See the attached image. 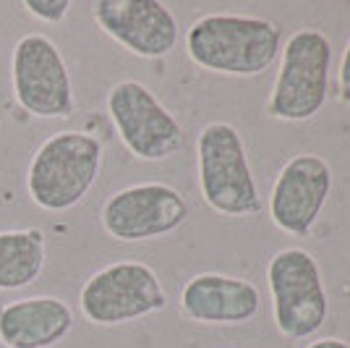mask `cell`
<instances>
[{
    "instance_id": "obj_1",
    "label": "cell",
    "mask_w": 350,
    "mask_h": 348,
    "mask_svg": "<svg viewBox=\"0 0 350 348\" xmlns=\"http://www.w3.org/2000/svg\"><path fill=\"white\" fill-rule=\"evenodd\" d=\"M103 142L89 131H58L34 149L27 194L44 212H66L87 197L103 171Z\"/></svg>"
},
{
    "instance_id": "obj_2",
    "label": "cell",
    "mask_w": 350,
    "mask_h": 348,
    "mask_svg": "<svg viewBox=\"0 0 350 348\" xmlns=\"http://www.w3.org/2000/svg\"><path fill=\"white\" fill-rule=\"evenodd\" d=\"M186 50L189 58L204 71L256 76L278 58L280 29L267 18L209 14L191 24Z\"/></svg>"
},
{
    "instance_id": "obj_3",
    "label": "cell",
    "mask_w": 350,
    "mask_h": 348,
    "mask_svg": "<svg viewBox=\"0 0 350 348\" xmlns=\"http://www.w3.org/2000/svg\"><path fill=\"white\" fill-rule=\"evenodd\" d=\"M199 189L204 202L225 218H251L262 212L259 189L251 173L246 147L230 123H209L196 139Z\"/></svg>"
},
{
    "instance_id": "obj_4",
    "label": "cell",
    "mask_w": 350,
    "mask_h": 348,
    "mask_svg": "<svg viewBox=\"0 0 350 348\" xmlns=\"http://www.w3.org/2000/svg\"><path fill=\"white\" fill-rule=\"evenodd\" d=\"M332 45L317 29L291 34L282 50V63L275 89L267 102V113L278 121H308L327 102Z\"/></svg>"
},
{
    "instance_id": "obj_5",
    "label": "cell",
    "mask_w": 350,
    "mask_h": 348,
    "mask_svg": "<svg viewBox=\"0 0 350 348\" xmlns=\"http://www.w3.org/2000/svg\"><path fill=\"white\" fill-rule=\"evenodd\" d=\"M167 306V293L157 273L144 262H113L81 286L79 309L92 325H126Z\"/></svg>"
},
{
    "instance_id": "obj_6",
    "label": "cell",
    "mask_w": 350,
    "mask_h": 348,
    "mask_svg": "<svg viewBox=\"0 0 350 348\" xmlns=\"http://www.w3.org/2000/svg\"><path fill=\"white\" fill-rule=\"evenodd\" d=\"M11 87L16 102L34 118H71L76 110L68 63L58 45L40 32L16 40Z\"/></svg>"
},
{
    "instance_id": "obj_7",
    "label": "cell",
    "mask_w": 350,
    "mask_h": 348,
    "mask_svg": "<svg viewBox=\"0 0 350 348\" xmlns=\"http://www.w3.org/2000/svg\"><path fill=\"white\" fill-rule=\"evenodd\" d=\"M105 105L120 142L133 158L160 162L183 145V129L178 118L142 82L123 79L113 84Z\"/></svg>"
},
{
    "instance_id": "obj_8",
    "label": "cell",
    "mask_w": 350,
    "mask_h": 348,
    "mask_svg": "<svg viewBox=\"0 0 350 348\" xmlns=\"http://www.w3.org/2000/svg\"><path fill=\"white\" fill-rule=\"evenodd\" d=\"M267 280L280 333L293 340L319 333L327 319V293L317 260L304 249H282L269 262Z\"/></svg>"
},
{
    "instance_id": "obj_9",
    "label": "cell",
    "mask_w": 350,
    "mask_h": 348,
    "mask_svg": "<svg viewBox=\"0 0 350 348\" xmlns=\"http://www.w3.org/2000/svg\"><path fill=\"white\" fill-rule=\"evenodd\" d=\"M189 218L183 194L167 184H133L116 191L103 204V228L123 244H142L178 231Z\"/></svg>"
},
{
    "instance_id": "obj_10",
    "label": "cell",
    "mask_w": 350,
    "mask_h": 348,
    "mask_svg": "<svg viewBox=\"0 0 350 348\" xmlns=\"http://www.w3.org/2000/svg\"><path fill=\"white\" fill-rule=\"evenodd\" d=\"M92 18L139 58H165L178 45V18L160 0H97Z\"/></svg>"
},
{
    "instance_id": "obj_11",
    "label": "cell",
    "mask_w": 350,
    "mask_h": 348,
    "mask_svg": "<svg viewBox=\"0 0 350 348\" xmlns=\"http://www.w3.org/2000/svg\"><path fill=\"white\" fill-rule=\"evenodd\" d=\"M332 189V171L319 155H295L291 158L269 197V215L280 231L304 238L319 220Z\"/></svg>"
},
{
    "instance_id": "obj_12",
    "label": "cell",
    "mask_w": 350,
    "mask_h": 348,
    "mask_svg": "<svg viewBox=\"0 0 350 348\" xmlns=\"http://www.w3.org/2000/svg\"><path fill=\"white\" fill-rule=\"evenodd\" d=\"M262 296L243 277L202 273L180 290V309L193 322L204 325H243L259 314Z\"/></svg>"
},
{
    "instance_id": "obj_13",
    "label": "cell",
    "mask_w": 350,
    "mask_h": 348,
    "mask_svg": "<svg viewBox=\"0 0 350 348\" xmlns=\"http://www.w3.org/2000/svg\"><path fill=\"white\" fill-rule=\"evenodd\" d=\"M73 330V309L58 296H27L0 306V346L53 348Z\"/></svg>"
},
{
    "instance_id": "obj_14",
    "label": "cell",
    "mask_w": 350,
    "mask_h": 348,
    "mask_svg": "<svg viewBox=\"0 0 350 348\" xmlns=\"http://www.w3.org/2000/svg\"><path fill=\"white\" fill-rule=\"evenodd\" d=\"M47 244L40 228L0 231V290H21L44 273Z\"/></svg>"
},
{
    "instance_id": "obj_15",
    "label": "cell",
    "mask_w": 350,
    "mask_h": 348,
    "mask_svg": "<svg viewBox=\"0 0 350 348\" xmlns=\"http://www.w3.org/2000/svg\"><path fill=\"white\" fill-rule=\"evenodd\" d=\"M24 8L42 24H60L71 11V0H24Z\"/></svg>"
},
{
    "instance_id": "obj_16",
    "label": "cell",
    "mask_w": 350,
    "mask_h": 348,
    "mask_svg": "<svg viewBox=\"0 0 350 348\" xmlns=\"http://www.w3.org/2000/svg\"><path fill=\"white\" fill-rule=\"evenodd\" d=\"M337 84H340V100L350 102V40H348V47H345V53H342V60H340Z\"/></svg>"
},
{
    "instance_id": "obj_17",
    "label": "cell",
    "mask_w": 350,
    "mask_h": 348,
    "mask_svg": "<svg viewBox=\"0 0 350 348\" xmlns=\"http://www.w3.org/2000/svg\"><path fill=\"white\" fill-rule=\"evenodd\" d=\"M308 348H350V346L345 340H340V338H321V340L308 343Z\"/></svg>"
}]
</instances>
